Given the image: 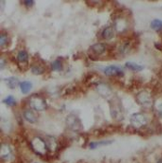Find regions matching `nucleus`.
<instances>
[{
	"label": "nucleus",
	"instance_id": "obj_1",
	"mask_svg": "<svg viewBox=\"0 0 162 163\" xmlns=\"http://www.w3.org/2000/svg\"><path fill=\"white\" fill-rule=\"evenodd\" d=\"M29 103H30V106L36 111H43L47 109V106H48L45 99L38 95H33L29 99Z\"/></svg>",
	"mask_w": 162,
	"mask_h": 163
},
{
	"label": "nucleus",
	"instance_id": "obj_2",
	"mask_svg": "<svg viewBox=\"0 0 162 163\" xmlns=\"http://www.w3.org/2000/svg\"><path fill=\"white\" fill-rule=\"evenodd\" d=\"M66 123L69 126V128H71L74 131H79L81 128V122L79 121V117H75L74 115H70L67 117L66 119Z\"/></svg>",
	"mask_w": 162,
	"mask_h": 163
},
{
	"label": "nucleus",
	"instance_id": "obj_3",
	"mask_svg": "<svg viewBox=\"0 0 162 163\" xmlns=\"http://www.w3.org/2000/svg\"><path fill=\"white\" fill-rule=\"evenodd\" d=\"M104 74L106 76H110V77H113V76H123V70H122V68H120L118 66L110 65V66H107L104 69Z\"/></svg>",
	"mask_w": 162,
	"mask_h": 163
},
{
	"label": "nucleus",
	"instance_id": "obj_4",
	"mask_svg": "<svg viewBox=\"0 0 162 163\" xmlns=\"http://www.w3.org/2000/svg\"><path fill=\"white\" fill-rule=\"evenodd\" d=\"M131 123L135 127H142L146 123V118L143 114H134L131 119Z\"/></svg>",
	"mask_w": 162,
	"mask_h": 163
},
{
	"label": "nucleus",
	"instance_id": "obj_5",
	"mask_svg": "<svg viewBox=\"0 0 162 163\" xmlns=\"http://www.w3.org/2000/svg\"><path fill=\"white\" fill-rule=\"evenodd\" d=\"M12 153L8 146L7 145H2L1 146V159L3 161H9L11 159Z\"/></svg>",
	"mask_w": 162,
	"mask_h": 163
},
{
	"label": "nucleus",
	"instance_id": "obj_6",
	"mask_svg": "<svg viewBox=\"0 0 162 163\" xmlns=\"http://www.w3.org/2000/svg\"><path fill=\"white\" fill-rule=\"evenodd\" d=\"M23 117H24V118L28 121V122H30V123H32V124H34V123H36V115H35V113L32 111V110H25L24 111V113H23Z\"/></svg>",
	"mask_w": 162,
	"mask_h": 163
},
{
	"label": "nucleus",
	"instance_id": "obj_7",
	"mask_svg": "<svg viewBox=\"0 0 162 163\" xmlns=\"http://www.w3.org/2000/svg\"><path fill=\"white\" fill-rule=\"evenodd\" d=\"M90 50L95 53V54H102L105 50V46L102 43H98L94 44L90 47Z\"/></svg>",
	"mask_w": 162,
	"mask_h": 163
},
{
	"label": "nucleus",
	"instance_id": "obj_8",
	"mask_svg": "<svg viewBox=\"0 0 162 163\" xmlns=\"http://www.w3.org/2000/svg\"><path fill=\"white\" fill-rule=\"evenodd\" d=\"M5 83H6L7 86L9 89H14L18 85H20L19 80H18L16 78H13V77H11V78H7V79H5Z\"/></svg>",
	"mask_w": 162,
	"mask_h": 163
},
{
	"label": "nucleus",
	"instance_id": "obj_9",
	"mask_svg": "<svg viewBox=\"0 0 162 163\" xmlns=\"http://www.w3.org/2000/svg\"><path fill=\"white\" fill-rule=\"evenodd\" d=\"M32 83L29 81H22L20 83V88H21V90L23 94H27L31 89H32Z\"/></svg>",
	"mask_w": 162,
	"mask_h": 163
},
{
	"label": "nucleus",
	"instance_id": "obj_10",
	"mask_svg": "<svg viewBox=\"0 0 162 163\" xmlns=\"http://www.w3.org/2000/svg\"><path fill=\"white\" fill-rule=\"evenodd\" d=\"M125 66L130 69V70H132V71H135V72H139V71H142L144 69V66L142 65H139L135 63H132V62H128L126 63Z\"/></svg>",
	"mask_w": 162,
	"mask_h": 163
},
{
	"label": "nucleus",
	"instance_id": "obj_11",
	"mask_svg": "<svg viewBox=\"0 0 162 163\" xmlns=\"http://www.w3.org/2000/svg\"><path fill=\"white\" fill-rule=\"evenodd\" d=\"M102 36L104 39H111L114 36V30L112 27H106L103 29L102 33Z\"/></svg>",
	"mask_w": 162,
	"mask_h": 163
},
{
	"label": "nucleus",
	"instance_id": "obj_12",
	"mask_svg": "<svg viewBox=\"0 0 162 163\" xmlns=\"http://www.w3.org/2000/svg\"><path fill=\"white\" fill-rule=\"evenodd\" d=\"M113 141H101V142H92L89 144V148L90 149H95L101 146H108L110 144H112Z\"/></svg>",
	"mask_w": 162,
	"mask_h": 163
},
{
	"label": "nucleus",
	"instance_id": "obj_13",
	"mask_svg": "<svg viewBox=\"0 0 162 163\" xmlns=\"http://www.w3.org/2000/svg\"><path fill=\"white\" fill-rule=\"evenodd\" d=\"M51 69L53 71L56 72H60L63 70V64L61 62V60H55L52 64H51Z\"/></svg>",
	"mask_w": 162,
	"mask_h": 163
},
{
	"label": "nucleus",
	"instance_id": "obj_14",
	"mask_svg": "<svg viewBox=\"0 0 162 163\" xmlns=\"http://www.w3.org/2000/svg\"><path fill=\"white\" fill-rule=\"evenodd\" d=\"M28 53L25 51V50H21V51H19V53H18V55H17V59H18V61L19 62H21V63H25L27 60H28Z\"/></svg>",
	"mask_w": 162,
	"mask_h": 163
},
{
	"label": "nucleus",
	"instance_id": "obj_15",
	"mask_svg": "<svg viewBox=\"0 0 162 163\" xmlns=\"http://www.w3.org/2000/svg\"><path fill=\"white\" fill-rule=\"evenodd\" d=\"M3 103H6V104L8 105V106H14V105L16 104V101H15V99L13 98V96H11V95L6 97V98L3 100Z\"/></svg>",
	"mask_w": 162,
	"mask_h": 163
},
{
	"label": "nucleus",
	"instance_id": "obj_16",
	"mask_svg": "<svg viewBox=\"0 0 162 163\" xmlns=\"http://www.w3.org/2000/svg\"><path fill=\"white\" fill-rule=\"evenodd\" d=\"M151 28L154 29V30L162 29V21L159 20V19H156V20L152 21V22H151Z\"/></svg>",
	"mask_w": 162,
	"mask_h": 163
},
{
	"label": "nucleus",
	"instance_id": "obj_17",
	"mask_svg": "<svg viewBox=\"0 0 162 163\" xmlns=\"http://www.w3.org/2000/svg\"><path fill=\"white\" fill-rule=\"evenodd\" d=\"M43 71H44L43 68L41 66H39V65H34V66H32V72L35 75H41L43 73Z\"/></svg>",
	"mask_w": 162,
	"mask_h": 163
},
{
	"label": "nucleus",
	"instance_id": "obj_18",
	"mask_svg": "<svg viewBox=\"0 0 162 163\" xmlns=\"http://www.w3.org/2000/svg\"><path fill=\"white\" fill-rule=\"evenodd\" d=\"M7 36L5 35H1V36H0V44H1V47L3 48L5 45H7Z\"/></svg>",
	"mask_w": 162,
	"mask_h": 163
},
{
	"label": "nucleus",
	"instance_id": "obj_19",
	"mask_svg": "<svg viewBox=\"0 0 162 163\" xmlns=\"http://www.w3.org/2000/svg\"><path fill=\"white\" fill-rule=\"evenodd\" d=\"M23 4H24L26 7H33V6H34L35 2H34V1H32V0H28V1H24V2H23Z\"/></svg>",
	"mask_w": 162,
	"mask_h": 163
},
{
	"label": "nucleus",
	"instance_id": "obj_20",
	"mask_svg": "<svg viewBox=\"0 0 162 163\" xmlns=\"http://www.w3.org/2000/svg\"><path fill=\"white\" fill-rule=\"evenodd\" d=\"M158 163H162V159H160V160L159 161V162H158Z\"/></svg>",
	"mask_w": 162,
	"mask_h": 163
}]
</instances>
